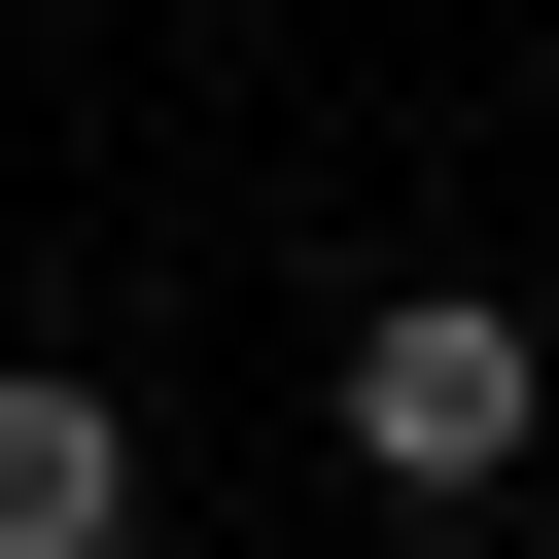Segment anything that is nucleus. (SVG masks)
<instances>
[{"label":"nucleus","mask_w":559,"mask_h":559,"mask_svg":"<svg viewBox=\"0 0 559 559\" xmlns=\"http://www.w3.org/2000/svg\"><path fill=\"white\" fill-rule=\"evenodd\" d=\"M524 349H559L524 280H384V314H349V384H314V419H349V489H419V524L559 489V454H524Z\"/></svg>","instance_id":"1"},{"label":"nucleus","mask_w":559,"mask_h":559,"mask_svg":"<svg viewBox=\"0 0 559 559\" xmlns=\"http://www.w3.org/2000/svg\"><path fill=\"white\" fill-rule=\"evenodd\" d=\"M0 559H140V419L70 349H0Z\"/></svg>","instance_id":"2"},{"label":"nucleus","mask_w":559,"mask_h":559,"mask_svg":"<svg viewBox=\"0 0 559 559\" xmlns=\"http://www.w3.org/2000/svg\"><path fill=\"white\" fill-rule=\"evenodd\" d=\"M524 314H559V245H524Z\"/></svg>","instance_id":"3"}]
</instances>
